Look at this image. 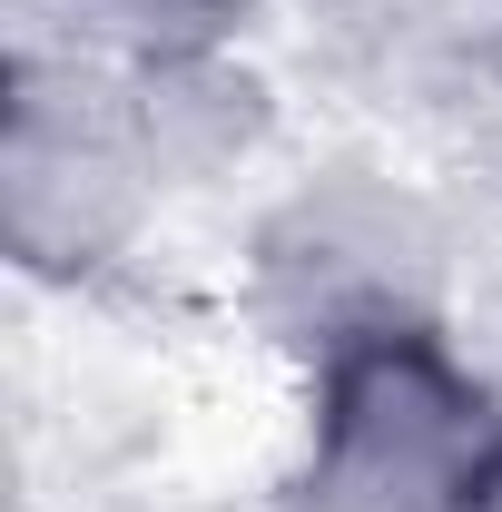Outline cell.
Here are the masks:
<instances>
[{"mask_svg":"<svg viewBox=\"0 0 502 512\" xmlns=\"http://www.w3.org/2000/svg\"><path fill=\"white\" fill-rule=\"evenodd\" d=\"M296 503L502 512V394L443 345V325H384L315 355Z\"/></svg>","mask_w":502,"mask_h":512,"instance_id":"obj_1","label":"cell"},{"mask_svg":"<svg viewBox=\"0 0 502 512\" xmlns=\"http://www.w3.org/2000/svg\"><path fill=\"white\" fill-rule=\"evenodd\" d=\"M148 148L128 128L119 69L40 60L20 50L10 60V119H0V237L30 276H89L128 247V227L148 217Z\"/></svg>","mask_w":502,"mask_h":512,"instance_id":"obj_2","label":"cell"},{"mask_svg":"<svg viewBox=\"0 0 502 512\" xmlns=\"http://www.w3.org/2000/svg\"><path fill=\"white\" fill-rule=\"evenodd\" d=\"M443 237L404 188L335 168L256 227V306L286 345L335 355L384 325H434Z\"/></svg>","mask_w":502,"mask_h":512,"instance_id":"obj_3","label":"cell"},{"mask_svg":"<svg viewBox=\"0 0 502 512\" xmlns=\"http://www.w3.org/2000/svg\"><path fill=\"white\" fill-rule=\"evenodd\" d=\"M345 40H365L384 69L502 79V0H345Z\"/></svg>","mask_w":502,"mask_h":512,"instance_id":"obj_4","label":"cell"},{"mask_svg":"<svg viewBox=\"0 0 502 512\" xmlns=\"http://www.w3.org/2000/svg\"><path fill=\"white\" fill-rule=\"evenodd\" d=\"M247 0H69L79 40L119 50V60H168V50H227Z\"/></svg>","mask_w":502,"mask_h":512,"instance_id":"obj_5","label":"cell"}]
</instances>
